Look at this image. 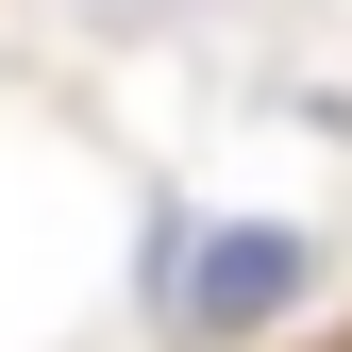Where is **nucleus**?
I'll return each mask as SVG.
<instances>
[{
  "label": "nucleus",
  "instance_id": "1",
  "mask_svg": "<svg viewBox=\"0 0 352 352\" xmlns=\"http://www.w3.org/2000/svg\"><path fill=\"white\" fill-rule=\"evenodd\" d=\"M319 302V235L302 218H151V319L185 352H235Z\"/></svg>",
  "mask_w": 352,
  "mask_h": 352
}]
</instances>
